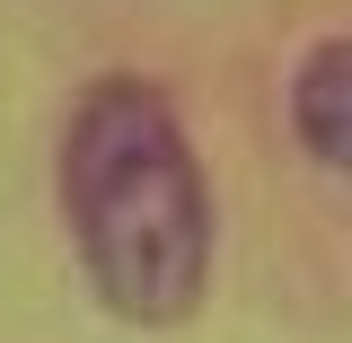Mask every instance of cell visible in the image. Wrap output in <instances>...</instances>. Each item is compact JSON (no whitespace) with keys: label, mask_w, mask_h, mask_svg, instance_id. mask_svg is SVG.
Listing matches in <instances>:
<instances>
[{"label":"cell","mask_w":352,"mask_h":343,"mask_svg":"<svg viewBox=\"0 0 352 343\" xmlns=\"http://www.w3.org/2000/svg\"><path fill=\"white\" fill-rule=\"evenodd\" d=\"M62 212L97 300L132 326H176L212 291V185L150 80H97L62 124Z\"/></svg>","instance_id":"1"},{"label":"cell","mask_w":352,"mask_h":343,"mask_svg":"<svg viewBox=\"0 0 352 343\" xmlns=\"http://www.w3.org/2000/svg\"><path fill=\"white\" fill-rule=\"evenodd\" d=\"M291 132L317 168L352 176V36H326L291 71Z\"/></svg>","instance_id":"2"}]
</instances>
